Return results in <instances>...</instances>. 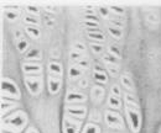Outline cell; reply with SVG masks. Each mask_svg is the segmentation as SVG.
<instances>
[{
    "mask_svg": "<svg viewBox=\"0 0 161 133\" xmlns=\"http://www.w3.org/2000/svg\"><path fill=\"white\" fill-rule=\"evenodd\" d=\"M27 121H29V116L26 115V112L22 110H16L10 115L3 117L1 125L4 131L19 133L26 127Z\"/></svg>",
    "mask_w": 161,
    "mask_h": 133,
    "instance_id": "6da1fadb",
    "label": "cell"
},
{
    "mask_svg": "<svg viewBox=\"0 0 161 133\" xmlns=\"http://www.w3.org/2000/svg\"><path fill=\"white\" fill-rule=\"evenodd\" d=\"M1 97L19 101L21 97V91L18 84L10 78L1 79Z\"/></svg>",
    "mask_w": 161,
    "mask_h": 133,
    "instance_id": "7a4b0ae2",
    "label": "cell"
},
{
    "mask_svg": "<svg viewBox=\"0 0 161 133\" xmlns=\"http://www.w3.org/2000/svg\"><path fill=\"white\" fill-rule=\"evenodd\" d=\"M24 85L27 91L34 96L40 95L45 88V81L42 75H30L24 76Z\"/></svg>",
    "mask_w": 161,
    "mask_h": 133,
    "instance_id": "3957f363",
    "label": "cell"
},
{
    "mask_svg": "<svg viewBox=\"0 0 161 133\" xmlns=\"http://www.w3.org/2000/svg\"><path fill=\"white\" fill-rule=\"evenodd\" d=\"M124 112L126 116V121L133 132H139L141 127V114L140 107H133L124 105Z\"/></svg>",
    "mask_w": 161,
    "mask_h": 133,
    "instance_id": "277c9868",
    "label": "cell"
},
{
    "mask_svg": "<svg viewBox=\"0 0 161 133\" xmlns=\"http://www.w3.org/2000/svg\"><path fill=\"white\" fill-rule=\"evenodd\" d=\"M104 122L112 130H124L125 127V122L120 112L110 109L105 110L104 112Z\"/></svg>",
    "mask_w": 161,
    "mask_h": 133,
    "instance_id": "5b68a950",
    "label": "cell"
},
{
    "mask_svg": "<svg viewBox=\"0 0 161 133\" xmlns=\"http://www.w3.org/2000/svg\"><path fill=\"white\" fill-rule=\"evenodd\" d=\"M64 101L67 105H84V102L87 101V95L80 89L71 88L66 93Z\"/></svg>",
    "mask_w": 161,
    "mask_h": 133,
    "instance_id": "8992f818",
    "label": "cell"
},
{
    "mask_svg": "<svg viewBox=\"0 0 161 133\" xmlns=\"http://www.w3.org/2000/svg\"><path fill=\"white\" fill-rule=\"evenodd\" d=\"M64 112L69 117L83 121L88 115V107L86 105H67L64 107Z\"/></svg>",
    "mask_w": 161,
    "mask_h": 133,
    "instance_id": "52a82bcc",
    "label": "cell"
},
{
    "mask_svg": "<svg viewBox=\"0 0 161 133\" xmlns=\"http://www.w3.org/2000/svg\"><path fill=\"white\" fill-rule=\"evenodd\" d=\"M21 69L24 72L25 76L30 75H42L43 72V65L40 62H24L21 64Z\"/></svg>",
    "mask_w": 161,
    "mask_h": 133,
    "instance_id": "ba28073f",
    "label": "cell"
},
{
    "mask_svg": "<svg viewBox=\"0 0 161 133\" xmlns=\"http://www.w3.org/2000/svg\"><path fill=\"white\" fill-rule=\"evenodd\" d=\"M82 127V121L76 120L69 116L63 117V132L64 133H78Z\"/></svg>",
    "mask_w": 161,
    "mask_h": 133,
    "instance_id": "9c48e42d",
    "label": "cell"
},
{
    "mask_svg": "<svg viewBox=\"0 0 161 133\" xmlns=\"http://www.w3.org/2000/svg\"><path fill=\"white\" fill-rule=\"evenodd\" d=\"M89 99L92 100V102H93L94 105H101L102 102L104 101V99H105V89L103 88V85L94 84V85L91 88Z\"/></svg>",
    "mask_w": 161,
    "mask_h": 133,
    "instance_id": "30bf717a",
    "label": "cell"
},
{
    "mask_svg": "<svg viewBox=\"0 0 161 133\" xmlns=\"http://www.w3.org/2000/svg\"><path fill=\"white\" fill-rule=\"evenodd\" d=\"M92 76H93V80L96 81V84H107L108 83V74L105 72V68H103L101 64H94L93 65V70H92Z\"/></svg>",
    "mask_w": 161,
    "mask_h": 133,
    "instance_id": "8fae6325",
    "label": "cell"
},
{
    "mask_svg": "<svg viewBox=\"0 0 161 133\" xmlns=\"http://www.w3.org/2000/svg\"><path fill=\"white\" fill-rule=\"evenodd\" d=\"M18 107H19V101L1 97V115H3V117L16 111Z\"/></svg>",
    "mask_w": 161,
    "mask_h": 133,
    "instance_id": "7c38bea8",
    "label": "cell"
},
{
    "mask_svg": "<svg viewBox=\"0 0 161 133\" xmlns=\"http://www.w3.org/2000/svg\"><path fill=\"white\" fill-rule=\"evenodd\" d=\"M62 85H63V81L61 78L47 75V90L50 94H52V95L58 94L62 89Z\"/></svg>",
    "mask_w": 161,
    "mask_h": 133,
    "instance_id": "4fadbf2b",
    "label": "cell"
},
{
    "mask_svg": "<svg viewBox=\"0 0 161 133\" xmlns=\"http://www.w3.org/2000/svg\"><path fill=\"white\" fill-rule=\"evenodd\" d=\"M47 73L48 75L56 76L63 79V65L61 64L58 60H50L47 63Z\"/></svg>",
    "mask_w": 161,
    "mask_h": 133,
    "instance_id": "5bb4252c",
    "label": "cell"
},
{
    "mask_svg": "<svg viewBox=\"0 0 161 133\" xmlns=\"http://www.w3.org/2000/svg\"><path fill=\"white\" fill-rule=\"evenodd\" d=\"M107 104H108V109L115 110V111H119V110H121V107H124L123 99H121V97H118V96L110 95V94L108 95Z\"/></svg>",
    "mask_w": 161,
    "mask_h": 133,
    "instance_id": "9a60e30c",
    "label": "cell"
},
{
    "mask_svg": "<svg viewBox=\"0 0 161 133\" xmlns=\"http://www.w3.org/2000/svg\"><path fill=\"white\" fill-rule=\"evenodd\" d=\"M86 73V70L83 68H80V65L77 64H72L69 68H68V78L71 80H80L83 78Z\"/></svg>",
    "mask_w": 161,
    "mask_h": 133,
    "instance_id": "2e32d148",
    "label": "cell"
},
{
    "mask_svg": "<svg viewBox=\"0 0 161 133\" xmlns=\"http://www.w3.org/2000/svg\"><path fill=\"white\" fill-rule=\"evenodd\" d=\"M87 37L89 38L92 42H96V43H103L105 41V35L102 32L101 28L87 30Z\"/></svg>",
    "mask_w": 161,
    "mask_h": 133,
    "instance_id": "e0dca14e",
    "label": "cell"
},
{
    "mask_svg": "<svg viewBox=\"0 0 161 133\" xmlns=\"http://www.w3.org/2000/svg\"><path fill=\"white\" fill-rule=\"evenodd\" d=\"M120 84L121 86L125 89L126 93H131V94H135V84L133 81V79L129 75L124 74L120 76Z\"/></svg>",
    "mask_w": 161,
    "mask_h": 133,
    "instance_id": "ac0fdd59",
    "label": "cell"
},
{
    "mask_svg": "<svg viewBox=\"0 0 161 133\" xmlns=\"http://www.w3.org/2000/svg\"><path fill=\"white\" fill-rule=\"evenodd\" d=\"M123 102H124V105H126V106L140 107L139 101H138L135 94H131V93H126V91H125V93L123 94Z\"/></svg>",
    "mask_w": 161,
    "mask_h": 133,
    "instance_id": "d6986e66",
    "label": "cell"
},
{
    "mask_svg": "<svg viewBox=\"0 0 161 133\" xmlns=\"http://www.w3.org/2000/svg\"><path fill=\"white\" fill-rule=\"evenodd\" d=\"M41 58H42V53L39 48H31L25 54L26 62H39V60H41Z\"/></svg>",
    "mask_w": 161,
    "mask_h": 133,
    "instance_id": "ffe728a7",
    "label": "cell"
},
{
    "mask_svg": "<svg viewBox=\"0 0 161 133\" xmlns=\"http://www.w3.org/2000/svg\"><path fill=\"white\" fill-rule=\"evenodd\" d=\"M145 20H146L149 23L154 25V26L159 25V22H160L159 14L155 13V11H146V13H145Z\"/></svg>",
    "mask_w": 161,
    "mask_h": 133,
    "instance_id": "44dd1931",
    "label": "cell"
},
{
    "mask_svg": "<svg viewBox=\"0 0 161 133\" xmlns=\"http://www.w3.org/2000/svg\"><path fill=\"white\" fill-rule=\"evenodd\" d=\"M25 31L32 39H39L41 37V31L37 26H26Z\"/></svg>",
    "mask_w": 161,
    "mask_h": 133,
    "instance_id": "7402d4cb",
    "label": "cell"
},
{
    "mask_svg": "<svg viewBox=\"0 0 161 133\" xmlns=\"http://www.w3.org/2000/svg\"><path fill=\"white\" fill-rule=\"evenodd\" d=\"M88 118H89V122L91 123H98V122L102 121L103 116H102V114L97 109H91V111L88 114Z\"/></svg>",
    "mask_w": 161,
    "mask_h": 133,
    "instance_id": "603a6c76",
    "label": "cell"
},
{
    "mask_svg": "<svg viewBox=\"0 0 161 133\" xmlns=\"http://www.w3.org/2000/svg\"><path fill=\"white\" fill-rule=\"evenodd\" d=\"M101 59H102V63H103L105 67H107V65H114V64H118V59L114 58L112 54H109L108 52L104 53V54L101 57Z\"/></svg>",
    "mask_w": 161,
    "mask_h": 133,
    "instance_id": "cb8c5ba5",
    "label": "cell"
},
{
    "mask_svg": "<svg viewBox=\"0 0 161 133\" xmlns=\"http://www.w3.org/2000/svg\"><path fill=\"white\" fill-rule=\"evenodd\" d=\"M89 47H91V49H92V52H93L94 54H97V56H103V54H104V49H105V47H104L103 43L91 42Z\"/></svg>",
    "mask_w": 161,
    "mask_h": 133,
    "instance_id": "d4e9b609",
    "label": "cell"
},
{
    "mask_svg": "<svg viewBox=\"0 0 161 133\" xmlns=\"http://www.w3.org/2000/svg\"><path fill=\"white\" fill-rule=\"evenodd\" d=\"M107 30H108L109 35H110L113 38H117V39H120V38H123V30H121V28H118V27H114V26L108 25Z\"/></svg>",
    "mask_w": 161,
    "mask_h": 133,
    "instance_id": "484cf974",
    "label": "cell"
},
{
    "mask_svg": "<svg viewBox=\"0 0 161 133\" xmlns=\"http://www.w3.org/2000/svg\"><path fill=\"white\" fill-rule=\"evenodd\" d=\"M29 47H30L29 41H27L25 37L19 39V41H16V48H18V51H19L20 53L27 52V51H29Z\"/></svg>",
    "mask_w": 161,
    "mask_h": 133,
    "instance_id": "4316f807",
    "label": "cell"
},
{
    "mask_svg": "<svg viewBox=\"0 0 161 133\" xmlns=\"http://www.w3.org/2000/svg\"><path fill=\"white\" fill-rule=\"evenodd\" d=\"M84 58H87V54H86V53H80V52H77V51H75V49H71V52H69V60L73 62L75 64H76L77 62L82 60V59H84Z\"/></svg>",
    "mask_w": 161,
    "mask_h": 133,
    "instance_id": "83f0119b",
    "label": "cell"
},
{
    "mask_svg": "<svg viewBox=\"0 0 161 133\" xmlns=\"http://www.w3.org/2000/svg\"><path fill=\"white\" fill-rule=\"evenodd\" d=\"M108 53L109 54H112L114 58H117L118 60H120L121 59V51H120V48L118 47V46H115V44H109L108 46Z\"/></svg>",
    "mask_w": 161,
    "mask_h": 133,
    "instance_id": "f1b7e54d",
    "label": "cell"
},
{
    "mask_svg": "<svg viewBox=\"0 0 161 133\" xmlns=\"http://www.w3.org/2000/svg\"><path fill=\"white\" fill-rule=\"evenodd\" d=\"M24 21H25L26 26H37V27H39V25H40L39 18L35 16V15H30V14H27V15L24 18Z\"/></svg>",
    "mask_w": 161,
    "mask_h": 133,
    "instance_id": "f546056e",
    "label": "cell"
},
{
    "mask_svg": "<svg viewBox=\"0 0 161 133\" xmlns=\"http://www.w3.org/2000/svg\"><path fill=\"white\" fill-rule=\"evenodd\" d=\"M82 133H101V128L97 123H87L83 128V132Z\"/></svg>",
    "mask_w": 161,
    "mask_h": 133,
    "instance_id": "4dcf8cb0",
    "label": "cell"
},
{
    "mask_svg": "<svg viewBox=\"0 0 161 133\" xmlns=\"http://www.w3.org/2000/svg\"><path fill=\"white\" fill-rule=\"evenodd\" d=\"M82 23L87 30H97V28H99V21L98 20H84V21H82Z\"/></svg>",
    "mask_w": 161,
    "mask_h": 133,
    "instance_id": "1f68e13d",
    "label": "cell"
},
{
    "mask_svg": "<svg viewBox=\"0 0 161 133\" xmlns=\"http://www.w3.org/2000/svg\"><path fill=\"white\" fill-rule=\"evenodd\" d=\"M5 18L9 20V21H15V20H18L19 18V11L18 10H11V9H8L6 11H5Z\"/></svg>",
    "mask_w": 161,
    "mask_h": 133,
    "instance_id": "d6a6232c",
    "label": "cell"
},
{
    "mask_svg": "<svg viewBox=\"0 0 161 133\" xmlns=\"http://www.w3.org/2000/svg\"><path fill=\"white\" fill-rule=\"evenodd\" d=\"M72 49H75V51H77V52H80V53H86V51H87L86 44L80 42V41H76V42L72 44ZM86 54H87V53H86Z\"/></svg>",
    "mask_w": 161,
    "mask_h": 133,
    "instance_id": "836d02e7",
    "label": "cell"
},
{
    "mask_svg": "<svg viewBox=\"0 0 161 133\" xmlns=\"http://www.w3.org/2000/svg\"><path fill=\"white\" fill-rule=\"evenodd\" d=\"M110 95L118 96V97H121V96H123L121 88L119 84H113V85L110 86Z\"/></svg>",
    "mask_w": 161,
    "mask_h": 133,
    "instance_id": "e575fe53",
    "label": "cell"
},
{
    "mask_svg": "<svg viewBox=\"0 0 161 133\" xmlns=\"http://www.w3.org/2000/svg\"><path fill=\"white\" fill-rule=\"evenodd\" d=\"M105 69H107V72H108L112 76H117L118 74H119V65H118V64H114V65H107Z\"/></svg>",
    "mask_w": 161,
    "mask_h": 133,
    "instance_id": "d590c367",
    "label": "cell"
},
{
    "mask_svg": "<svg viewBox=\"0 0 161 133\" xmlns=\"http://www.w3.org/2000/svg\"><path fill=\"white\" fill-rule=\"evenodd\" d=\"M108 25L114 26V27H118V28H121V30L125 27V23H124L121 20H117V19H109Z\"/></svg>",
    "mask_w": 161,
    "mask_h": 133,
    "instance_id": "8d00e7d4",
    "label": "cell"
},
{
    "mask_svg": "<svg viewBox=\"0 0 161 133\" xmlns=\"http://www.w3.org/2000/svg\"><path fill=\"white\" fill-rule=\"evenodd\" d=\"M109 8V10H112V13L113 14H115V15H124V8H121V6H115V5H110V6H108Z\"/></svg>",
    "mask_w": 161,
    "mask_h": 133,
    "instance_id": "74e56055",
    "label": "cell"
},
{
    "mask_svg": "<svg viewBox=\"0 0 161 133\" xmlns=\"http://www.w3.org/2000/svg\"><path fill=\"white\" fill-rule=\"evenodd\" d=\"M76 64H77V65H80V68H83L84 70H87V69L91 67V63H89V59H88V57L84 58V59H82V60H80V62H77Z\"/></svg>",
    "mask_w": 161,
    "mask_h": 133,
    "instance_id": "f35d334b",
    "label": "cell"
},
{
    "mask_svg": "<svg viewBox=\"0 0 161 133\" xmlns=\"http://www.w3.org/2000/svg\"><path fill=\"white\" fill-rule=\"evenodd\" d=\"M88 85H89V80H88V78L83 76L82 79L78 80V88H80V89H87Z\"/></svg>",
    "mask_w": 161,
    "mask_h": 133,
    "instance_id": "ab89813d",
    "label": "cell"
},
{
    "mask_svg": "<svg viewBox=\"0 0 161 133\" xmlns=\"http://www.w3.org/2000/svg\"><path fill=\"white\" fill-rule=\"evenodd\" d=\"M98 10H99V14H101L104 19L109 18V8L108 6H99Z\"/></svg>",
    "mask_w": 161,
    "mask_h": 133,
    "instance_id": "60d3db41",
    "label": "cell"
},
{
    "mask_svg": "<svg viewBox=\"0 0 161 133\" xmlns=\"http://www.w3.org/2000/svg\"><path fill=\"white\" fill-rule=\"evenodd\" d=\"M26 10L29 11L30 15H35V16H39V9L36 6H32V5H29L26 8Z\"/></svg>",
    "mask_w": 161,
    "mask_h": 133,
    "instance_id": "b9f144b4",
    "label": "cell"
},
{
    "mask_svg": "<svg viewBox=\"0 0 161 133\" xmlns=\"http://www.w3.org/2000/svg\"><path fill=\"white\" fill-rule=\"evenodd\" d=\"M26 133H39V132H37V130H36V128H34V127H30V128H27Z\"/></svg>",
    "mask_w": 161,
    "mask_h": 133,
    "instance_id": "7bdbcfd3",
    "label": "cell"
},
{
    "mask_svg": "<svg viewBox=\"0 0 161 133\" xmlns=\"http://www.w3.org/2000/svg\"><path fill=\"white\" fill-rule=\"evenodd\" d=\"M159 133H161V130H160V132H159Z\"/></svg>",
    "mask_w": 161,
    "mask_h": 133,
    "instance_id": "ee69618b",
    "label": "cell"
}]
</instances>
